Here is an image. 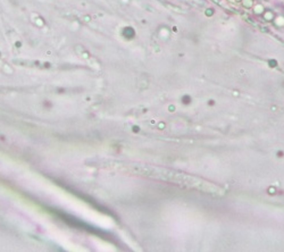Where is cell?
Instances as JSON below:
<instances>
[{
	"instance_id": "cell-1",
	"label": "cell",
	"mask_w": 284,
	"mask_h": 252,
	"mask_svg": "<svg viewBox=\"0 0 284 252\" xmlns=\"http://www.w3.org/2000/svg\"><path fill=\"white\" fill-rule=\"evenodd\" d=\"M125 34L127 36H133V34H134V32H133L132 30L131 29H127L126 31H125Z\"/></svg>"
}]
</instances>
